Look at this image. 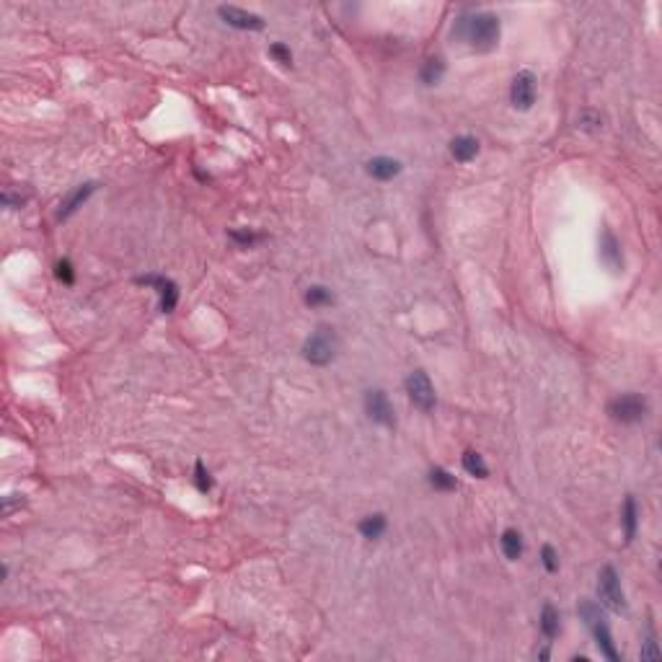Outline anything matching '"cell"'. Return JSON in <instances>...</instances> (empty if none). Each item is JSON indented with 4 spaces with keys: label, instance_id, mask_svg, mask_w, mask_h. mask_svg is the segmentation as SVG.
Returning <instances> with one entry per match:
<instances>
[{
    "label": "cell",
    "instance_id": "cell-1",
    "mask_svg": "<svg viewBox=\"0 0 662 662\" xmlns=\"http://www.w3.org/2000/svg\"><path fill=\"white\" fill-rule=\"evenodd\" d=\"M453 34L463 39L474 52H492L500 42V19L487 11L460 16L453 26Z\"/></svg>",
    "mask_w": 662,
    "mask_h": 662
},
{
    "label": "cell",
    "instance_id": "cell-2",
    "mask_svg": "<svg viewBox=\"0 0 662 662\" xmlns=\"http://www.w3.org/2000/svg\"><path fill=\"white\" fill-rule=\"evenodd\" d=\"M336 347H339V342H336L334 329L319 326L303 344V357L311 365H329L336 357Z\"/></svg>",
    "mask_w": 662,
    "mask_h": 662
},
{
    "label": "cell",
    "instance_id": "cell-3",
    "mask_svg": "<svg viewBox=\"0 0 662 662\" xmlns=\"http://www.w3.org/2000/svg\"><path fill=\"white\" fill-rule=\"evenodd\" d=\"M649 404L647 398L639 396V393H621L616 396L611 404H608V414L614 422H621V425H636L641 419L647 417Z\"/></svg>",
    "mask_w": 662,
    "mask_h": 662
},
{
    "label": "cell",
    "instance_id": "cell-4",
    "mask_svg": "<svg viewBox=\"0 0 662 662\" xmlns=\"http://www.w3.org/2000/svg\"><path fill=\"white\" fill-rule=\"evenodd\" d=\"M406 393H409V401L417 406L422 414H430L438 406V396H435V386L430 381L425 370H414L406 378Z\"/></svg>",
    "mask_w": 662,
    "mask_h": 662
},
{
    "label": "cell",
    "instance_id": "cell-5",
    "mask_svg": "<svg viewBox=\"0 0 662 662\" xmlns=\"http://www.w3.org/2000/svg\"><path fill=\"white\" fill-rule=\"evenodd\" d=\"M598 593L603 606L611 608L614 614H624L626 611V595H624V587H621V577L616 567H603L598 574Z\"/></svg>",
    "mask_w": 662,
    "mask_h": 662
},
{
    "label": "cell",
    "instance_id": "cell-6",
    "mask_svg": "<svg viewBox=\"0 0 662 662\" xmlns=\"http://www.w3.org/2000/svg\"><path fill=\"white\" fill-rule=\"evenodd\" d=\"M365 414L370 417V422H376L381 427H396V411L386 391L381 388H370L365 393Z\"/></svg>",
    "mask_w": 662,
    "mask_h": 662
},
{
    "label": "cell",
    "instance_id": "cell-7",
    "mask_svg": "<svg viewBox=\"0 0 662 662\" xmlns=\"http://www.w3.org/2000/svg\"><path fill=\"white\" fill-rule=\"evenodd\" d=\"M538 96V81L530 70H520L515 78H512V86H510V101L515 106L517 112H528L530 106L536 104Z\"/></svg>",
    "mask_w": 662,
    "mask_h": 662
},
{
    "label": "cell",
    "instance_id": "cell-8",
    "mask_svg": "<svg viewBox=\"0 0 662 662\" xmlns=\"http://www.w3.org/2000/svg\"><path fill=\"white\" fill-rule=\"evenodd\" d=\"M138 285L155 287V293L160 295V311L163 314H171L179 303V287H176L174 279H168L166 274H143V277L135 279Z\"/></svg>",
    "mask_w": 662,
    "mask_h": 662
},
{
    "label": "cell",
    "instance_id": "cell-9",
    "mask_svg": "<svg viewBox=\"0 0 662 662\" xmlns=\"http://www.w3.org/2000/svg\"><path fill=\"white\" fill-rule=\"evenodd\" d=\"M217 16H220L228 26L241 29V31H262V29H264V19L257 16V14H252V11H244V8L220 6L217 8Z\"/></svg>",
    "mask_w": 662,
    "mask_h": 662
},
{
    "label": "cell",
    "instance_id": "cell-10",
    "mask_svg": "<svg viewBox=\"0 0 662 662\" xmlns=\"http://www.w3.org/2000/svg\"><path fill=\"white\" fill-rule=\"evenodd\" d=\"M93 192H96V182H86V184H81V187L73 189V192L63 200L60 210H57V220H68L70 215H76L78 210L91 200Z\"/></svg>",
    "mask_w": 662,
    "mask_h": 662
},
{
    "label": "cell",
    "instance_id": "cell-11",
    "mask_svg": "<svg viewBox=\"0 0 662 662\" xmlns=\"http://www.w3.org/2000/svg\"><path fill=\"white\" fill-rule=\"evenodd\" d=\"M600 259H603V264H606L608 269H614V272H621V269H624V254H621L619 238H616L608 228L600 233Z\"/></svg>",
    "mask_w": 662,
    "mask_h": 662
},
{
    "label": "cell",
    "instance_id": "cell-12",
    "mask_svg": "<svg viewBox=\"0 0 662 662\" xmlns=\"http://www.w3.org/2000/svg\"><path fill=\"white\" fill-rule=\"evenodd\" d=\"M587 626H590V631L595 634V641H598V649L603 652V655L608 657V660H619V652H616L614 647V636H611V629H608L606 624V616H595V619L587 621Z\"/></svg>",
    "mask_w": 662,
    "mask_h": 662
},
{
    "label": "cell",
    "instance_id": "cell-13",
    "mask_svg": "<svg viewBox=\"0 0 662 662\" xmlns=\"http://www.w3.org/2000/svg\"><path fill=\"white\" fill-rule=\"evenodd\" d=\"M365 171H368V176L378 179V182H391V179H396L401 174V163L396 158H388V155H378V158L368 160Z\"/></svg>",
    "mask_w": 662,
    "mask_h": 662
},
{
    "label": "cell",
    "instance_id": "cell-14",
    "mask_svg": "<svg viewBox=\"0 0 662 662\" xmlns=\"http://www.w3.org/2000/svg\"><path fill=\"white\" fill-rule=\"evenodd\" d=\"M450 155H453L458 163H468L479 155V140L471 138V135H460L450 143Z\"/></svg>",
    "mask_w": 662,
    "mask_h": 662
},
{
    "label": "cell",
    "instance_id": "cell-15",
    "mask_svg": "<svg viewBox=\"0 0 662 662\" xmlns=\"http://www.w3.org/2000/svg\"><path fill=\"white\" fill-rule=\"evenodd\" d=\"M621 525H624V536H626V541H634L636 528H639V507H636V500L631 495L626 497L624 510H621Z\"/></svg>",
    "mask_w": 662,
    "mask_h": 662
},
{
    "label": "cell",
    "instance_id": "cell-16",
    "mask_svg": "<svg viewBox=\"0 0 662 662\" xmlns=\"http://www.w3.org/2000/svg\"><path fill=\"white\" fill-rule=\"evenodd\" d=\"M386 528H388V520H386L383 512H373V515L363 517L360 525H357V530H360L363 538H368V541H378V538L386 533Z\"/></svg>",
    "mask_w": 662,
    "mask_h": 662
},
{
    "label": "cell",
    "instance_id": "cell-17",
    "mask_svg": "<svg viewBox=\"0 0 662 662\" xmlns=\"http://www.w3.org/2000/svg\"><path fill=\"white\" fill-rule=\"evenodd\" d=\"M538 626H541L546 639H557L559 631H562V616H559V611L551 606V603H546V606L541 608V621H538Z\"/></svg>",
    "mask_w": 662,
    "mask_h": 662
},
{
    "label": "cell",
    "instance_id": "cell-18",
    "mask_svg": "<svg viewBox=\"0 0 662 662\" xmlns=\"http://www.w3.org/2000/svg\"><path fill=\"white\" fill-rule=\"evenodd\" d=\"M500 546H502V554L510 559V562H517V559L523 557V536L517 533L515 528H507L502 533V538H500Z\"/></svg>",
    "mask_w": 662,
    "mask_h": 662
},
{
    "label": "cell",
    "instance_id": "cell-19",
    "mask_svg": "<svg viewBox=\"0 0 662 662\" xmlns=\"http://www.w3.org/2000/svg\"><path fill=\"white\" fill-rule=\"evenodd\" d=\"M443 76H445V63H443V57H427L422 70H419V81L425 86H438L440 81H443Z\"/></svg>",
    "mask_w": 662,
    "mask_h": 662
},
{
    "label": "cell",
    "instance_id": "cell-20",
    "mask_svg": "<svg viewBox=\"0 0 662 662\" xmlns=\"http://www.w3.org/2000/svg\"><path fill=\"white\" fill-rule=\"evenodd\" d=\"M427 481H430V487H433L435 492H453V489H458L455 476L443 466H435L433 471H430V476H427Z\"/></svg>",
    "mask_w": 662,
    "mask_h": 662
},
{
    "label": "cell",
    "instance_id": "cell-21",
    "mask_svg": "<svg viewBox=\"0 0 662 662\" xmlns=\"http://www.w3.org/2000/svg\"><path fill=\"white\" fill-rule=\"evenodd\" d=\"M460 463H463V468H466L468 476H476V479H487L489 476L487 460H484V455L481 453H476V450H466L463 458H460Z\"/></svg>",
    "mask_w": 662,
    "mask_h": 662
},
{
    "label": "cell",
    "instance_id": "cell-22",
    "mask_svg": "<svg viewBox=\"0 0 662 662\" xmlns=\"http://www.w3.org/2000/svg\"><path fill=\"white\" fill-rule=\"evenodd\" d=\"M306 303L311 308H321V306H331L334 303V293L324 285H311L306 290Z\"/></svg>",
    "mask_w": 662,
    "mask_h": 662
},
{
    "label": "cell",
    "instance_id": "cell-23",
    "mask_svg": "<svg viewBox=\"0 0 662 662\" xmlns=\"http://www.w3.org/2000/svg\"><path fill=\"white\" fill-rule=\"evenodd\" d=\"M230 236V241H236L241 249H252L254 244H259L262 241V233H254V230H249V228H244V230H230L228 233Z\"/></svg>",
    "mask_w": 662,
    "mask_h": 662
},
{
    "label": "cell",
    "instance_id": "cell-24",
    "mask_svg": "<svg viewBox=\"0 0 662 662\" xmlns=\"http://www.w3.org/2000/svg\"><path fill=\"white\" fill-rule=\"evenodd\" d=\"M577 127L579 130H587V133H598L603 127V117L598 112H582L577 117Z\"/></svg>",
    "mask_w": 662,
    "mask_h": 662
},
{
    "label": "cell",
    "instance_id": "cell-25",
    "mask_svg": "<svg viewBox=\"0 0 662 662\" xmlns=\"http://www.w3.org/2000/svg\"><path fill=\"white\" fill-rule=\"evenodd\" d=\"M269 57H272L274 63L285 65V68L293 65V52H290V47H285L282 42H274L272 47H269Z\"/></svg>",
    "mask_w": 662,
    "mask_h": 662
},
{
    "label": "cell",
    "instance_id": "cell-26",
    "mask_svg": "<svg viewBox=\"0 0 662 662\" xmlns=\"http://www.w3.org/2000/svg\"><path fill=\"white\" fill-rule=\"evenodd\" d=\"M195 484L200 492H210V489H212V476H210V471L205 468L202 460H197L195 463Z\"/></svg>",
    "mask_w": 662,
    "mask_h": 662
},
{
    "label": "cell",
    "instance_id": "cell-27",
    "mask_svg": "<svg viewBox=\"0 0 662 662\" xmlns=\"http://www.w3.org/2000/svg\"><path fill=\"white\" fill-rule=\"evenodd\" d=\"M55 274H57V279L63 282V285H73L76 282V269H73V264H70L68 259H60L55 264Z\"/></svg>",
    "mask_w": 662,
    "mask_h": 662
},
{
    "label": "cell",
    "instance_id": "cell-28",
    "mask_svg": "<svg viewBox=\"0 0 662 662\" xmlns=\"http://www.w3.org/2000/svg\"><path fill=\"white\" fill-rule=\"evenodd\" d=\"M541 564H544V569L546 572H559V554H557V549L554 546H549L546 544L544 549H541Z\"/></svg>",
    "mask_w": 662,
    "mask_h": 662
}]
</instances>
